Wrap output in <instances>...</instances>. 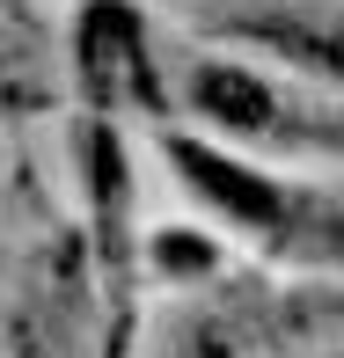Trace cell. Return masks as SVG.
Listing matches in <instances>:
<instances>
[{"label":"cell","instance_id":"obj_1","mask_svg":"<svg viewBox=\"0 0 344 358\" xmlns=\"http://www.w3.org/2000/svg\"><path fill=\"white\" fill-rule=\"evenodd\" d=\"M81 73H88L95 103H125V95L154 103V66H146L132 8H110V0L88 8V22H81Z\"/></svg>","mask_w":344,"mask_h":358},{"label":"cell","instance_id":"obj_2","mask_svg":"<svg viewBox=\"0 0 344 358\" xmlns=\"http://www.w3.org/2000/svg\"><path fill=\"white\" fill-rule=\"evenodd\" d=\"M169 161L184 169V183L198 190V198H212L235 227H249V234L286 227V198H278V190H271L256 169H242V161L212 154V146H198V139H169Z\"/></svg>","mask_w":344,"mask_h":358},{"label":"cell","instance_id":"obj_3","mask_svg":"<svg viewBox=\"0 0 344 358\" xmlns=\"http://www.w3.org/2000/svg\"><path fill=\"white\" fill-rule=\"evenodd\" d=\"M235 37H256L271 52L301 59V66L344 80V15H242Z\"/></svg>","mask_w":344,"mask_h":358},{"label":"cell","instance_id":"obj_4","mask_svg":"<svg viewBox=\"0 0 344 358\" xmlns=\"http://www.w3.org/2000/svg\"><path fill=\"white\" fill-rule=\"evenodd\" d=\"M191 103H198L212 124H235V132H271L278 124V95L256 73H242V66H205L191 80Z\"/></svg>","mask_w":344,"mask_h":358},{"label":"cell","instance_id":"obj_5","mask_svg":"<svg viewBox=\"0 0 344 358\" xmlns=\"http://www.w3.org/2000/svg\"><path fill=\"white\" fill-rule=\"evenodd\" d=\"M154 256H161V271H205V264H212V249H205V241H191V234H161Z\"/></svg>","mask_w":344,"mask_h":358}]
</instances>
